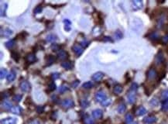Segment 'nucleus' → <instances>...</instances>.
Masks as SVG:
<instances>
[{
	"mask_svg": "<svg viewBox=\"0 0 168 124\" xmlns=\"http://www.w3.org/2000/svg\"><path fill=\"white\" fill-rule=\"evenodd\" d=\"M80 104H81V106L82 108H87V107L89 106V102H88V101L86 100V99H81V100L80 101Z\"/></svg>",
	"mask_w": 168,
	"mask_h": 124,
	"instance_id": "c9c22d12",
	"label": "nucleus"
},
{
	"mask_svg": "<svg viewBox=\"0 0 168 124\" xmlns=\"http://www.w3.org/2000/svg\"><path fill=\"white\" fill-rule=\"evenodd\" d=\"M57 57L60 60H65L68 57V54L67 53L66 51L63 50H60L57 52Z\"/></svg>",
	"mask_w": 168,
	"mask_h": 124,
	"instance_id": "2eb2a0df",
	"label": "nucleus"
},
{
	"mask_svg": "<svg viewBox=\"0 0 168 124\" xmlns=\"http://www.w3.org/2000/svg\"><path fill=\"white\" fill-rule=\"evenodd\" d=\"M8 5L6 3H3L1 5V8H0V13H1V16H6V11L7 9Z\"/></svg>",
	"mask_w": 168,
	"mask_h": 124,
	"instance_id": "b1692460",
	"label": "nucleus"
},
{
	"mask_svg": "<svg viewBox=\"0 0 168 124\" xmlns=\"http://www.w3.org/2000/svg\"><path fill=\"white\" fill-rule=\"evenodd\" d=\"M150 104V106H156L158 105V100H157L156 99H151Z\"/></svg>",
	"mask_w": 168,
	"mask_h": 124,
	"instance_id": "37998d69",
	"label": "nucleus"
},
{
	"mask_svg": "<svg viewBox=\"0 0 168 124\" xmlns=\"http://www.w3.org/2000/svg\"><path fill=\"white\" fill-rule=\"evenodd\" d=\"M11 57H12V58H13L16 62H19V61L20 56H19V53H17L16 51L11 50Z\"/></svg>",
	"mask_w": 168,
	"mask_h": 124,
	"instance_id": "4be33fe9",
	"label": "nucleus"
},
{
	"mask_svg": "<svg viewBox=\"0 0 168 124\" xmlns=\"http://www.w3.org/2000/svg\"><path fill=\"white\" fill-rule=\"evenodd\" d=\"M103 77H104V73L101 72V71H98L91 76V79L95 81H99L103 78Z\"/></svg>",
	"mask_w": 168,
	"mask_h": 124,
	"instance_id": "9d476101",
	"label": "nucleus"
},
{
	"mask_svg": "<svg viewBox=\"0 0 168 124\" xmlns=\"http://www.w3.org/2000/svg\"><path fill=\"white\" fill-rule=\"evenodd\" d=\"M163 62H164L163 54L162 51H159L155 57V63H156V65H161L162 63H163Z\"/></svg>",
	"mask_w": 168,
	"mask_h": 124,
	"instance_id": "6e6552de",
	"label": "nucleus"
},
{
	"mask_svg": "<svg viewBox=\"0 0 168 124\" xmlns=\"http://www.w3.org/2000/svg\"><path fill=\"white\" fill-rule=\"evenodd\" d=\"M143 121L146 123H153L156 121V118L154 116H146V118H144Z\"/></svg>",
	"mask_w": 168,
	"mask_h": 124,
	"instance_id": "6ab92c4d",
	"label": "nucleus"
},
{
	"mask_svg": "<svg viewBox=\"0 0 168 124\" xmlns=\"http://www.w3.org/2000/svg\"><path fill=\"white\" fill-rule=\"evenodd\" d=\"M19 88L21 89V91H23V92H28L30 91L31 89V86L30 84L26 81H23L19 84Z\"/></svg>",
	"mask_w": 168,
	"mask_h": 124,
	"instance_id": "39448f33",
	"label": "nucleus"
},
{
	"mask_svg": "<svg viewBox=\"0 0 168 124\" xmlns=\"http://www.w3.org/2000/svg\"><path fill=\"white\" fill-rule=\"evenodd\" d=\"M125 120L127 124H130L133 121V116L131 113H127L125 116Z\"/></svg>",
	"mask_w": 168,
	"mask_h": 124,
	"instance_id": "bb28decb",
	"label": "nucleus"
},
{
	"mask_svg": "<svg viewBox=\"0 0 168 124\" xmlns=\"http://www.w3.org/2000/svg\"><path fill=\"white\" fill-rule=\"evenodd\" d=\"M28 34H27V33H26L25 31H23V32H22L21 34H19V35H18V37H21V39L23 40V39H24L26 36H27Z\"/></svg>",
	"mask_w": 168,
	"mask_h": 124,
	"instance_id": "8fccbe9b",
	"label": "nucleus"
},
{
	"mask_svg": "<svg viewBox=\"0 0 168 124\" xmlns=\"http://www.w3.org/2000/svg\"><path fill=\"white\" fill-rule=\"evenodd\" d=\"M61 67L64 68L66 70H70L72 68V64L71 62L69 60H66V61H63L61 63Z\"/></svg>",
	"mask_w": 168,
	"mask_h": 124,
	"instance_id": "f3484780",
	"label": "nucleus"
},
{
	"mask_svg": "<svg viewBox=\"0 0 168 124\" xmlns=\"http://www.w3.org/2000/svg\"><path fill=\"white\" fill-rule=\"evenodd\" d=\"M79 83H80V81L79 80H75V81H73L72 82V84H71V86H72V88H76L77 87H78V85H79Z\"/></svg>",
	"mask_w": 168,
	"mask_h": 124,
	"instance_id": "49530a36",
	"label": "nucleus"
},
{
	"mask_svg": "<svg viewBox=\"0 0 168 124\" xmlns=\"http://www.w3.org/2000/svg\"><path fill=\"white\" fill-rule=\"evenodd\" d=\"M94 98H95L96 102L102 103V102H104L105 100L107 99V96H106V93H105L104 91H98V92L95 93Z\"/></svg>",
	"mask_w": 168,
	"mask_h": 124,
	"instance_id": "f03ea898",
	"label": "nucleus"
},
{
	"mask_svg": "<svg viewBox=\"0 0 168 124\" xmlns=\"http://www.w3.org/2000/svg\"><path fill=\"white\" fill-rule=\"evenodd\" d=\"M47 41H48V42H54V41H56L57 40V37L55 35V34H49V35H47Z\"/></svg>",
	"mask_w": 168,
	"mask_h": 124,
	"instance_id": "a878e982",
	"label": "nucleus"
},
{
	"mask_svg": "<svg viewBox=\"0 0 168 124\" xmlns=\"http://www.w3.org/2000/svg\"><path fill=\"white\" fill-rule=\"evenodd\" d=\"M138 88V85L136 83H132L129 91L127 93V99H128V102L130 104H133L136 101V92L137 91Z\"/></svg>",
	"mask_w": 168,
	"mask_h": 124,
	"instance_id": "f257e3e1",
	"label": "nucleus"
},
{
	"mask_svg": "<svg viewBox=\"0 0 168 124\" xmlns=\"http://www.w3.org/2000/svg\"><path fill=\"white\" fill-rule=\"evenodd\" d=\"M122 37H123V34H122V33L121 32L120 30H116V32H115V34H114V38L116 40H121L122 38Z\"/></svg>",
	"mask_w": 168,
	"mask_h": 124,
	"instance_id": "393cba45",
	"label": "nucleus"
},
{
	"mask_svg": "<svg viewBox=\"0 0 168 124\" xmlns=\"http://www.w3.org/2000/svg\"><path fill=\"white\" fill-rule=\"evenodd\" d=\"M44 111V106H37V112L38 113H42Z\"/></svg>",
	"mask_w": 168,
	"mask_h": 124,
	"instance_id": "09e8293b",
	"label": "nucleus"
},
{
	"mask_svg": "<svg viewBox=\"0 0 168 124\" xmlns=\"http://www.w3.org/2000/svg\"><path fill=\"white\" fill-rule=\"evenodd\" d=\"M17 122V119L16 118L9 117L6 118L1 120V124H16Z\"/></svg>",
	"mask_w": 168,
	"mask_h": 124,
	"instance_id": "9b49d317",
	"label": "nucleus"
},
{
	"mask_svg": "<svg viewBox=\"0 0 168 124\" xmlns=\"http://www.w3.org/2000/svg\"><path fill=\"white\" fill-rule=\"evenodd\" d=\"M46 61H47V66H50V65H53L54 62L56 61V57L54 56V55L50 54V55L47 56V57H46Z\"/></svg>",
	"mask_w": 168,
	"mask_h": 124,
	"instance_id": "4468645a",
	"label": "nucleus"
},
{
	"mask_svg": "<svg viewBox=\"0 0 168 124\" xmlns=\"http://www.w3.org/2000/svg\"><path fill=\"white\" fill-rule=\"evenodd\" d=\"M159 37H160V36H159V34H158L156 32H153V33H152V34H150L149 35V38H150V40H153V41L157 40L159 39Z\"/></svg>",
	"mask_w": 168,
	"mask_h": 124,
	"instance_id": "7c9ffc66",
	"label": "nucleus"
},
{
	"mask_svg": "<svg viewBox=\"0 0 168 124\" xmlns=\"http://www.w3.org/2000/svg\"><path fill=\"white\" fill-rule=\"evenodd\" d=\"M162 110L163 111H167L168 110V99L163 102V103H162Z\"/></svg>",
	"mask_w": 168,
	"mask_h": 124,
	"instance_id": "4c0bfd02",
	"label": "nucleus"
},
{
	"mask_svg": "<svg viewBox=\"0 0 168 124\" xmlns=\"http://www.w3.org/2000/svg\"><path fill=\"white\" fill-rule=\"evenodd\" d=\"M13 34V30H11L10 29H9V28H6V29H1V36L2 37H10L12 34Z\"/></svg>",
	"mask_w": 168,
	"mask_h": 124,
	"instance_id": "dca6fc26",
	"label": "nucleus"
},
{
	"mask_svg": "<svg viewBox=\"0 0 168 124\" xmlns=\"http://www.w3.org/2000/svg\"><path fill=\"white\" fill-rule=\"evenodd\" d=\"M146 113V109H145V107L143 106H140L137 109V110L136 111V116H143Z\"/></svg>",
	"mask_w": 168,
	"mask_h": 124,
	"instance_id": "a211bd4d",
	"label": "nucleus"
},
{
	"mask_svg": "<svg viewBox=\"0 0 168 124\" xmlns=\"http://www.w3.org/2000/svg\"><path fill=\"white\" fill-rule=\"evenodd\" d=\"M10 111H11L13 113H14V114L19 115V114H20V112H21V111H22V109H21V108H20L19 106H13Z\"/></svg>",
	"mask_w": 168,
	"mask_h": 124,
	"instance_id": "cd10ccee",
	"label": "nucleus"
},
{
	"mask_svg": "<svg viewBox=\"0 0 168 124\" xmlns=\"http://www.w3.org/2000/svg\"><path fill=\"white\" fill-rule=\"evenodd\" d=\"M93 83L91 81H87V82H85L83 85H82V88H85V89H90L93 87Z\"/></svg>",
	"mask_w": 168,
	"mask_h": 124,
	"instance_id": "2f4dec72",
	"label": "nucleus"
},
{
	"mask_svg": "<svg viewBox=\"0 0 168 124\" xmlns=\"http://www.w3.org/2000/svg\"><path fill=\"white\" fill-rule=\"evenodd\" d=\"M125 109H126V106H125V104H123V103H122V104H119V106H118V109H117V110H118V112H119V113H120V114H122V113L125 112Z\"/></svg>",
	"mask_w": 168,
	"mask_h": 124,
	"instance_id": "c756f323",
	"label": "nucleus"
},
{
	"mask_svg": "<svg viewBox=\"0 0 168 124\" xmlns=\"http://www.w3.org/2000/svg\"><path fill=\"white\" fill-rule=\"evenodd\" d=\"M72 50L74 51V53H75L78 57H79V56H81V55L82 54V53H83V51H84V49H83V47H82L81 45H79V44H75V45L72 47Z\"/></svg>",
	"mask_w": 168,
	"mask_h": 124,
	"instance_id": "0eeeda50",
	"label": "nucleus"
},
{
	"mask_svg": "<svg viewBox=\"0 0 168 124\" xmlns=\"http://www.w3.org/2000/svg\"><path fill=\"white\" fill-rule=\"evenodd\" d=\"M161 99L165 101L168 99V89H166L162 91L161 93Z\"/></svg>",
	"mask_w": 168,
	"mask_h": 124,
	"instance_id": "473e14b6",
	"label": "nucleus"
},
{
	"mask_svg": "<svg viewBox=\"0 0 168 124\" xmlns=\"http://www.w3.org/2000/svg\"><path fill=\"white\" fill-rule=\"evenodd\" d=\"M9 93L8 91H3V92H2V93H1V99H2V100L6 99L7 97H9Z\"/></svg>",
	"mask_w": 168,
	"mask_h": 124,
	"instance_id": "a19ab883",
	"label": "nucleus"
},
{
	"mask_svg": "<svg viewBox=\"0 0 168 124\" xmlns=\"http://www.w3.org/2000/svg\"><path fill=\"white\" fill-rule=\"evenodd\" d=\"M84 122H85V124H94V119H92L91 117L88 116V115H86V116L84 118Z\"/></svg>",
	"mask_w": 168,
	"mask_h": 124,
	"instance_id": "c85d7f7f",
	"label": "nucleus"
},
{
	"mask_svg": "<svg viewBox=\"0 0 168 124\" xmlns=\"http://www.w3.org/2000/svg\"><path fill=\"white\" fill-rule=\"evenodd\" d=\"M68 89H69V88L66 85H62L60 86L58 91H59L60 93H64V92H65L66 91H68Z\"/></svg>",
	"mask_w": 168,
	"mask_h": 124,
	"instance_id": "f704fd0d",
	"label": "nucleus"
},
{
	"mask_svg": "<svg viewBox=\"0 0 168 124\" xmlns=\"http://www.w3.org/2000/svg\"><path fill=\"white\" fill-rule=\"evenodd\" d=\"M122 90H123V88L121 85H115V87L113 88V92L116 95H119L122 91Z\"/></svg>",
	"mask_w": 168,
	"mask_h": 124,
	"instance_id": "412c9836",
	"label": "nucleus"
},
{
	"mask_svg": "<svg viewBox=\"0 0 168 124\" xmlns=\"http://www.w3.org/2000/svg\"><path fill=\"white\" fill-rule=\"evenodd\" d=\"M42 10H43V7H42V6H37L35 9H34V10H33V12H34V13L35 14H39V13H40L41 12H42Z\"/></svg>",
	"mask_w": 168,
	"mask_h": 124,
	"instance_id": "58836bf2",
	"label": "nucleus"
},
{
	"mask_svg": "<svg viewBox=\"0 0 168 124\" xmlns=\"http://www.w3.org/2000/svg\"><path fill=\"white\" fill-rule=\"evenodd\" d=\"M6 78H7V81H14L15 78H16V72H15L13 70L11 71V72L7 75Z\"/></svg>",
	"mask_w": 168,
	"mask_h": 124,
	"instance_id": "5701e85b",
	"label": "nucleus"
},
{
	"mask_svg": "<svg viewBox=\"0 0 168 124\" xmlns=\"http://www.w3.org/2000/svg\"><path fill=\"white\" fill-rule=\"evenodd\" d=\"M102 40L105 42H112V39L110 37H104Z\"/></svg>",
	"mask_w": 168,
	"mask_h": 124,
	"instance_id": "3c124183",
	"label": "nucleus"
},
{
	"mask_svg": "<svg viewBox=\"0 0 168 124\" xmlns=\"http://www.w3.org/2000/svg\"><path fill=\"white\" fill-rule=\"evenodd\" d=\"M147 78L149 80H154L157 78V72L154 68H151L147 72Z\"/></svg>",
	"mask_w": 168,
	"mask_h": 124,
	"instance_id": "1a4fd4ad",
	"label": "nucleus"
},
{
	"mask_svg": "<svg viewBox=\"0 0 168 124\" xmlns=\"http://www.w3.org/2000/svg\"><path fill=\"white\" fill-rule=\"evenodd\" d=\"M80 44H81V46L82 47H85H85H87L89 45V42L85 40H82Z\"/></svg>",
	"mask_w": 168,
	"mask_h": 124,
	"instance_id": "a18cd8bd",
	"label": "nucleus"
},
{
	"mask_svg": "<svg viewBox=\"0 0 168 124\" xmlns=\"http://www.w3.org/2000/svg\"><path fill=\"white\" fill-rule=\"evenodd\" d=\"M1 106H2V108H4V109H6V110H11L12 108L13 107L12 102H11L10 101H9V100H4V101H3L2 103H1Z\"/></svg>",
	"mask_w": 168,
	"mask_h": 124,
	"instance_id": "f8f14e48",
	"label": "nucleus"
},
{
	"mask_svg": "<svg viewBox=\"0 0 168 124\" xmlns=\"http://www.w3.org/2000/svg\"><path fill=\"white\" fill-rule=\"evenodd\" d=\"M56 88H57V86H56V85H55V83H54V81H51V82L49 83V85H48V89H49V91H54V90L56 89Z\"/></svg>",
	"mask_w": 168,
	"mask_h": 124,
	"instance_id": "e433bc0d",
	"label": "nucleus"
},
{
	"mask_svg": "<svg viewBox=\"0 0 168 124\" xmlns=\"http://www.w3.org/2000/svg\"><path fill=\"white\" fill-rule=\"evenodd\" d=\"M25 60L26 61V63L33 64V63H34V62H36L37 60V58L36 54L34 53H30V54H26V56L25 57Z\"/></svg>",
	"mask_w": 168,
	"mask_h": 124,
	"instance_id": "20e7f679",
	"label": "nucleus"
},
{
	"mask_svg": "<svg viewBox=\"0 0 168 124\" xmlns=\"http://www.w3.org/2000/svg\"><path fill=\"white\" fill-rule=\"evenodd\" d=\"M15 44H16V40L15 39L10 40H9V41L5 43V46L8 49H12L15 46Z\"/></svg>",
	"mask_w": 168,
	"mask_h": 124,
	"instance_id": "aec40b11",
	"label": "nucleus"
},
{
	"mask_svg": "<svg viewBox=\"0 0 168 124\" xmlns=\"http://www.w3.org/2000/svg\"><path fill=\"white\" fill-rule=\"evenodd\" d=\"M61 106H63V108L64 109H69L71 107H74L75 106V102L72 99H65L61 102Z\"/></svg>",
	"mask_w": 168,
	"mask_h": 124,
	"instance_id": "7ed1b4c3",
	"label": "nucleus"
},
{
	"mask_svg": "<svg viewBox=\"0 0 168 124\" xmlns=\"http://www.w3.org/2000/svg\"><path fill=\"white\" fill-rule=\"evenodd\" d=\"M22 98H23V96L22 95H15L13 97V100L15 101V102H20L22 100Z\"/></svg>",
	"mask_w": 168,
	"mask_h": 124,
	"instance_id": "ea45409f",
	"label": "nucleus"
},
{
	"mask_svg": "<svg viewBox=\"0 0 168 124\" xmlns=\"http://www.w3.org/2000/svg\"><path fill=\"white\" fill-rule=\"evenodd\" d=\"M64 23L65 25H68V26H71V22L69 19H65L64 20Z\"/></svg>",
	"mask_w": 168,
	"mask_h": 124,
	"instance_id": "864d4df0",
	"label": "nucleus"
},
{
	"mask_svg": "<svg viewBox=\"0 0 168 124\" xmlns=\"http://www.w3.org/2000/svg\"><path fill=\"white\" fill-rule=\"evenodd\" d=\"M7 70L6 68H1V70H0V78H1V79L7 77Z\"/></svg>",
	"mask_w": 168,
	"mask_h": 124,
	"instance_id": "72a5a7b5",
	"label": "nucleus"
},
{
	"mask_svg": "<svg viewBox=\"0 0 168 124\" xmlns=\"http://www.w3.org/2000/svg\"><path fill=\"white\" fill-rule=\"evenodd\" d=\"M132 6L134 10H139L143 8V3L141 0H134L132 2Z\"/></svg>",
	"mask_w": 168,
	"mask_h": 124,
	"instance_id": "423d86ee",
	"label": "nucleus"
},
{
	"mask_svg": "<svg viewBox=\"0 0 168 124\" xmlns=\"http://www.w3.org/2000/svg\"><path fill=\"white\" fill-rule=\"evenodd\" d=\"M111 102H112V100L111 99H106V100H105L104 102H102V105L103 106H109L110 104H111Z\"/></svg>",
	"mask_w": 168,
	"mask_h": 124,
	"instance_id": "c03bdc74",
	"label": "nucleus"
},
{
	"mask_svg": "<svg viewBox=\"0 0 168 124\" xmlns=\"http://www.w3.org/2000/svg\"><path fill=\"white\" fill-rule=\"evenodd\" d=\"M56 117H57V113L55 112H52V115H51V116H50V119H56Z\"/></svg>",
	"mask_w": 168,
	"mask_h": 124,
	"instance_id": "5fc2aeb1",
	"label": "nucleus"
},
{
	"mask_svg": "<svg viewBox=\"0 0 168 124\" xmlns=\"http://www.w3.org/2000/svg\"><path fill=\"white\" fill-rule=\"evenodd\" d=\"M161 41H162L163 44H165L168 43V34H165V35L161 38Z\"/></svg>",
	"mask_w": 168,
	"mask_h": 124,
	"instance_id": "79ce46f5",
	"label": "nucleus"
},
{
	"mask_svg": "<svg viewBox=\"0 0 168 124\" xmlns=\"http://www.w3.org/2000/svg\"><path fill=\"white\" fill-rule=\"evenodd\" d=\"M51 48H52V50H54V51H57V50H59V46L57 45V44H53L52 46H51Z\"/></svg>",
	"mask_w": 168,
	"mask_h": 124,
	"instance_id": "603ef678",
	"label": "nucleus"
},
{
	"mask_svg": "<svg viewBox=\"0 0 168 124\" xmlns=\"http://www.w3.org/2000/svg\"><path fill=\"white\" fill-rule=\"evenodd\" d=\"M135 124H136V123H135Z\"/></svg>",
	"mask_w": 168,
	"mask_h": 124,
	"instance_id": "4d7b16f0",
	"label": "nucleus"
},
{
	"mask_svg": "<svg viewBox=\"0 0 168 124\" xmlns=\"http://www.w3.org/2000/svg\"><path fill=\"white\" fill-rule=\"evenodd\" d=\"M59 77H60V74L57 73V72H56V73H53V74L51 75V78H52L53 80H56V79H57Z\"/></svg>",
	"mask_w": 168,
	"mask_h": 124,
	"instance_id": "de8ad7c7",
	"label": "nucleus"
},
{
	"mask_svg": "<svg viewBox=\"0 0 168 124\" xmlns=\"http://www.w3.org/2000/svg\"><path fill=\"white\" fill-rule=\"evenodd\" d=\"M29 124H40V122L38 120H33L29 122Z\"/></svg>",
	"mask_w": 168,
	"mask_h": 124,
	"instance_id": "6e6d98bb",
	"label": "nucleus"
},
{
	"mask_svg": "<svg viewBox=\"0 0 168 124\" xmlns=\"http://www.w3.org/2000/svg\"><path fill=\"white\" fill-rule=\"evenodd\" d=\"M92 116L94 119H101L102 116H103V112L102 109H95L92 112Z\"/></svg>",
	"mask_w": 168,
	"mask_h": 124,
	"instance_id": "ddd939ff",
	"label": "nucleus"
}]
</instances>
